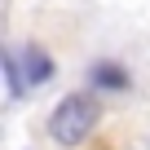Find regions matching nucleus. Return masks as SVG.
I'll return each mask as SVG.
<instances>
[{
  "mask_svg": "<svg viewBox=\"0 0 150 150\" xmlns=\"http://www.w3.org/2000/svg\"><path fill=\"white\" fill-rule=\"evenodd\" d=\"M97 115H102V106H97L88 93H71V97H62L57 110L49 115V137H53L57 146H80V141L97 128Z\"/></svg>",
  "mask_w": 150,
  "mask_h": 150,
  "instance_id": "obj_1",
  "label": "nucleus"
},
{
  "mask_svg": "<svg viewBox=\"0 0 150 150\" xmlns=\"http://www.w3.org/2000/svg\"><path fill=\"white\" fill-rule=\"evenodd\" d=\"M22 71H27V84H49L53 80V57L40 44H27L22 49Z\"/></svg>",
  "mask_w": 150,
  "mask_h": 150,
  "instance_id": "obj_2",
  "label": "nucleus"
},
{
  "mask_svg": "<svg viewBox=\"0 0 150 150\" xmlns=\"http://www.w3.org/2000/svg\"><path fill=\"white\" fill-rule=\"evenodd\" d=\"M93 80H97L102 88H128V75H124V66H115V62H97V66H93Z\"/></svg>",
  "mask_w": 150,
  "mask_h": 150,
  "instance_id": "obj_3",
  "label": "nucleus"
},
{
  "mask_svg": "<svg viewBox=\"0 0 150 150\" xmlns=\"http://www.w3.org/2000/svg\"><path fill=\"white\" fill-rule=\"evenodd\" d=\"M0 62H5V80H9V97L18 102V97H22V88H27V71L18 66V57H13V53H5Z\"/></svg>",
  "mask_w": 150,
  "mask_h": 150,
  "instance_id": "obj_4",
  "label": "nucleus"
}]
</instances>
